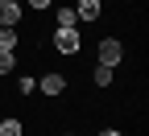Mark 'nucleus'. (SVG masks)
I'll return each mask as SVG.
<instances>
[{
	"label": "nucleus",
	"instance_id": "obj_1",
	"mask_svg": "<svg viewBox=\"0 0 149 136\" xmlns=\"http://www.w3.org/2000/svg\"><path fill=\"white\" fill-rule=\"evenodd\" d=\"M79 46H83V41H79V33H74V29H62V25L54 29V50H58V54L70 58V54H79Z\"/></svg>",
	"mask_w": 149,
	"mask_h": 136
},
{
	"label": "nucleus",
	"instance_id": "obj_2",
	"mask_svg": "<svg viewBox=\"0 0 149 136\" xmlns=\"http://www.w3.org/2000/svg\"><path fill=\"white\" fill-rule=\"evenodd\" d=\"M37 87H42V95H50V99H58V95L66 91V74H58V70H46Z\"/></svg>",
	"mask_w": 149,
	"mask_h": 136
},
{
	"label": "nucleus",
	"instance_id": "obj_3",
	"mask_svg": "<svg viewBox=\"0 0 149 136\" xmlns=\"http://www.w3.org/2000/svg\"><path fill=\"white\" fill-rule=\"evenodd\" d=\"M120 58H124V46L116 41V37H104L100 41V62L104 66H120Z\"/></svg>",
	"mask_w": 149,
	"mask_h": 136
},
{
	"label": "nucleus",
	"instance_id": "obj_4",
	"mask_svg": "<svg viewBox=\"0 0 149 136\" xmlns=\"http://www.w3.org/2000/svg\"><path fill=\"white\" fill-rule=\"evenodd\" d=\"M21 25V0H4L0 4V29H17Z\"/></svg>",
	"mask_w": 149,
	"mask_h": 136
},
{
	"label": "nucleus",
	"instance_id": "obj_5",
	"mask_svg": "<svg viewBox=\"0 0 149 136\" xmlns=\"http://www.w3.org/2000/svg\"><path fill=\"white\" fill-rule=\"evenodd\" d=\"M100 12H104L100 0H79V4H74V17H79V21H100Z\"/></svg>",
	"mask_w": 149,
	"mask_h": 136
},
{
	"label": "nucleus",
	"instance_id": "obj_6",
	"mask_svg": "<svg viewBox=\"0 0 149 136\" xmlns=\"http://www.w3.org/2000/svg\"><path fill=\"white\" fill-rule=\"evenodd\" d=\"M54 21H58L62 29H74V21H79V17H74V4H62L58 12H54Z\"/></svg>",
	"mask_w": 149,
	"mask_h": 136
},
{
	"label": "nucleus",
	"instance_id": "obj_7",
	"mask_svg": "<svg viewBox=\"0 0 149 136\" xmlns=\"http://www.w3.org/2000/svg\"><path fill=\"white\" fill-rule=\"evenodd\" d=\"M17 70V50H0V74H13Z\"/></svg>",
	"mask_w": 149,
	"mask_h": 136
},
{
	"label": "nucleus",
	"instance_id": "obj_8",
	"mask_svg": "<svg viewBox=\"0 0 149 136\" xmlns=\"http://www.w3.org/2000/svg\"><path fill=\"white\" fill-rule=\"evenodd\" d=\"M0 136H25V128H21V120H0Z\"/></svg>",
	"mask_w": 149,
	"mask_h": 136
},
{
	"label": "nucleus",
	"instance_id": "obj_9",
	"mask_svg": "<svg viewBox=\"0 0 149 136\" xmlns=\"http://www.w3.org/2000/svg\"><path fill=\"white\" fill-rule=\"evenodd\" d=\"M112 79H116V70H112V66H104V62H100V66H95V87H108Z\"/></svg>",
	"mask_w": 149,
	"mask_h": 136
},
{
	"label": "nucleus",
	"instance_id": "obj_10",
	"mask_svg": "<svg viewBox=\"0 0 149 136\" xmlns=\"http://www.w3.org/2000/svg\"><path fill=\"white\" fill-rule=\"evenodd\" d=\"M0 50H17V29H0Z\"/></svg>",
	"mask_w": 149,
	"mask_h": 136
},
{
	"label": "nucleus",
	"instance_id": "obj_11",
	"mask_svg": "<svg viewBox=\"0 0 149 136\" xmlns=\"http://www.w3.org/2000/svg\"><path fill=\"white\" fill-rule=\"evenodd\" d=\"M17 91H21V95H33V91H37V79H29V74H21V79H17Z\"/></svg>",
	"mask_w": 149,
	"mask_h": 136
},
{
	"label": "nucleus",
	"instance_id": "obj_12",
	"mask_svg": "<svg viewBox=\"0 0 149 136\" xmlns=\"http://www.w3.org/2000/svg\"><path fill=\"white\" fill-rule=\"evenodd\" d=\"M25 4H29V8H37V12H46V8L54 4V0H25Z\"/></svg>",
	"mask_w": 149,
	"mask_h": 136
},
{
	"label": "nucleus",
	"instance_id": "obj_13",
	"mask_svg": "<svg viewBox=\"0 0 149 136\" xmlns=\"http://www.w3.org/2000/svg\"><path fill=\"white\" fill-rule=\"evenodd\" d=\"M100 136H120V132H116V128H104V132H100Z\"/></svg>",
	"mask_w": 149,
	"mask_h": 136
},
{
	"label": "nucleus",
	"instance_id": "obj_14",
	"mask_svg": "<svg viewBox=\"0 0 149 136\" xmlns=\"http://www.w3.org/2000/svg\"><path fill=\"white\" fill-rule=\"evenodd\" d=\"M66 136H74V132H66Z\"/></svg>",
	"mask_w": 149,
	"mask_h": 136
},
{
	"label": "nucleus",
	"instance_id": "obj_15",
	"mask_svg": "<svg viewBox=\"0 0 149 136\" xmlns=\"http://www.w3.org/2000/svg\"><path fill=\"white\" fill-rule=\"evenodd\" d=\"M0 4H4V0H0Z\"/></svg>",
	"mask_w": 149,
	"mask_h": 136
}]
</instances>
